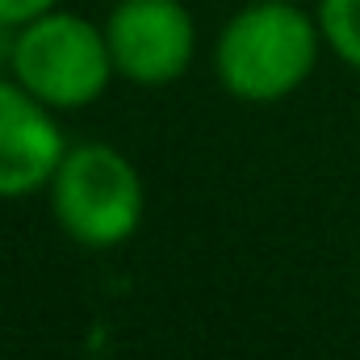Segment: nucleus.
<instances>
[{
	"label": "nucleus",
	"instance_id": "nucleus-1",
	"mask_svg": "<svg viewBox=\"0 0 360 360\" xmlns=\"http://www.w3.org/2000/svg\"><path fill=\"white\" fill-rule=\"evenodd\" d=\"M327 51L319 17L289 0H252L214 42V76L243 105H272L302 89Z\"/></svg>",
	"mask_w": 360,
	"mask_h": 360
},
{
	"label": "nucleus",
	"instance_id": "nucleus-2",
	"mask_svg": "<svg viewBox=\"0 0 360 360\" xmlns=\"http://www.w3.org/2000/svg\"><path fill=\"white\" fill-rule=\"evenodd\" d=\"M59 231L89 252L122 248L147 218V184L113 143H72L46 188Z\"/></svg>",
	"mask_w": 360,
	"mask_h": 360
},
{
	"label": "nucleus",
	"instance_id": "nucleus-3",
	"mask_svg": "<svg viewBox=\"0 0 360 360\" xmlns=\"http://www.w3.org/2000/svg\"><path fill=\"white\" fill-rule=\"evenodd\" d=\"M8 76L55 113L89 109L117 80L105 25L68 13L63 4L17 25Z\"/></svg>",
	"mask_w": 360,
	"mask_h": 360
},
{
	"label": "nucleus",
	"instance_id": "nucleus-4",
	"mask_svg": "<svg viewBox=\"0 0 360 360\" xmlns=\"http://www.w3.org/2000/svg\"><path fill=\"white\" fill-rule=\"evenodd\" d=\"M101 25L117 80L134 89H168L193 68L197 21L184 0H117Z\"/></svg>",
	"mask_w": 360,
	"mask_h": 360
},
{
	"label": "nucleus",
	"instance_id": "nucleus-5",
	"mask_svg": "<svg viewBox=\"0 0 360 360\" xmlns=\"http://www.w3.org/2000/svg\"><path fill=\"white\" fill-rule=\"evenodd\" d=\"M68 134L38 96L0 72V201L46 193L68 155Z\"/></svg>",
	"mask_w": 360,
	"mask_h": 360
},
{
	"label": "nucleus",
	"instance_id": "nucleus-6",
	"mask_svg": "<svg viewBox=\"0 0 360 360\" xmlns=\"http://www.w3.org/2000/svg\"><path fill=\"white\" fill-rule=\"evenodd\" d=\"M314 17L327 51L352 72H360V0H319Z\"/></svg>",
	"mask_w": 360,
	"mask_h": 360
},
{
	"label": "nucleus",
	"instance_id": "nucleus-7",
	"mask_svg": "<svg viewBox=\"0 0 360 360\" xmlns=\"http://www.w3.org/2000/svg\"><path fill=\"white\" fill-rule=\"evenodd\" d=\"M59 4H63V0H0V21L25 25V21H34V17L51 13V8H59Z\"/></svg>",
	"mask_w": 360,
	"mask_h": 360
},
{
	"label": "nucleus",
	"instance_id": "nucleus-8",
	"mask_svg": "<svg viewBox=\"0 0 360 360\" xmlns=\"http://www.w3.org/2000/svg\"><path fill=\"white\" fill-rule=\"evenodd\" d=\"M13 38H17V25L0 21V72H8V59H13Z\"/></svg>",
	"mask_w": 360,
	"mask_h": 360
}]
</instances>
